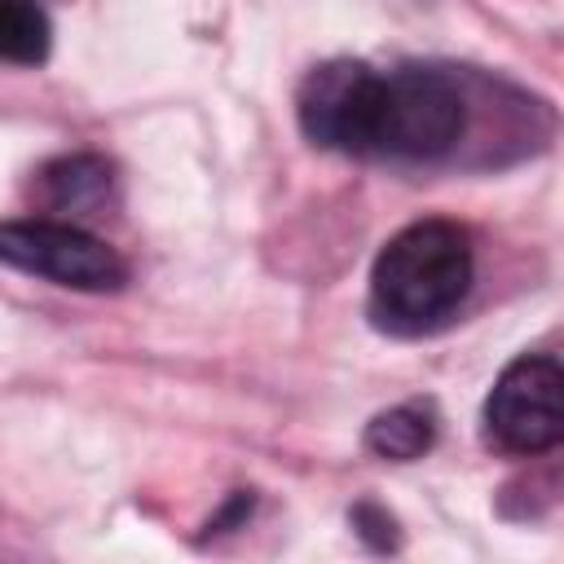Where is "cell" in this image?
<instances>
[{
  "instance_id": "7a4b0ae2",
  "label": "cell",
  "mask_w": 564,
  "mask_h": 564,
  "mask_svg": "<svg viewBox=\"0 0 564 564\" xmlns=\"http://www.w3.org/2000/svg\"><path fill=\"white\" fill-rule=\"evenodd\" d=\"M471 286V238L454 220H414L388 238L370 269V313L383 330L441 326Z\"/></svg>"
},
{
  "instance_id": "8992f818",
  "label": "cell",
  "mask_w": 564,
  "mask_h": 564,
  "mask_svg": "<svg viewBox=\"0 0 564 564\" xmlns=\"http://www.w3.org/2000/svg\"><path fill=\"white\" fill-rule=\"evenodd\" d=\"M436 441V414L432 405H392L383 414L370 419L366 427V445L379 454V458H392V463H410V458H423Z\"/></svg>"
},
{
  "instance_id": "52a82bcc",
  "label": "cell",
  "mask_w": 564,
  "mask_h": 564,
  "mask_svg": "<svg viewBox=\"0 0 564 564\" xmlns=\"http://www.w3.org/2000/svg\"><path fill=\"white\" fill-rule=\"evenodd\" d=\"M53 26L35 0H0V62L40 66L48 57Z\"/></svg>"
},
{
  "instance_id": "5b68a950",
  "label": "cell",
  "mask_w": 564,
  "mask_h": 564,
  "mask_svg": "<svg viewBox=\"0 0 564 564\" xmlns=\"http://www.w3.org/2000/svg\"><path fill=\"white\" fill-rule=\"evenodd\" d=\"M110 167L93 154H70L57 159L40 172V194L53 212H70V216H93L106 207L110 198Z\"/></svg>"
},
{
  "instance_id": "6da1fadb",
  "label": "cell",
  "mask_w": 564,
  "mask_h": 564,
  "mask_svg": "<svg viewBox=\"0 0 564 564\" xmlns=\"http://www.w3.org/2000/svg\"><path fill=\"white\" fill-rule=\"evenodd\" d=\"M295 115L304 137L326 150L436 159L463 137L467 101L441 70L401 66L379 75L366 62L335 57L304 75Z\"/></svg>"
},
{
  "instance_id": "3957f363",
  "label": "cell",
  "mask_w": 564,
  "mask_h": 564,
  "mask_svg": "<svg viewBox=\"0 0 564 564\" xmlns=\"http://www.w3.org/2000/svg\"><path fill=\"white\" fill-rule=\"evenodd\" d=\"M0 264L48 278L70 291H115L128 278V264L97 234L75 220H4L0 225Z\"/></svg>"
},
{
  "instance_id": "277c9868",
  "label": "cell",
  "mask_w": 564,
  "mask_h": 564,
  "mask_svg": "<svg viewBox=\"0 0 564 564\" xmlns=\"http://www.w3.org/2000/svg\"><path fill=\"white\" fill-rule=\"evenodd\" d=\"M485 432L507 454H546L564 436V375L555 357H516L489 401Z\"/></svg>"
}]
</instances>
